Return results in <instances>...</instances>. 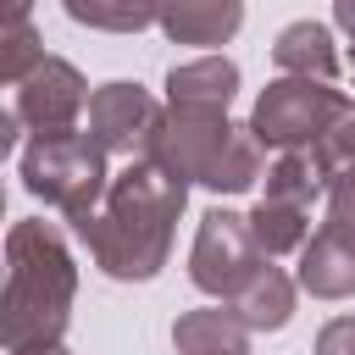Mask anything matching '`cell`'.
I'll use <instances>...</instances> for the list:
<instances>
[{
  "label": "cell",
  "instance_id": "19",
  "mask_svg": "<svg viewBox=\"0 0 355 355\" xmlns=\"http://www.w3.org/2000/svg\"><path fill=\"white\" fill-rule=\"evenodd\" d=\"M0 78L6 83H22L39 61H44V39L33 28V17H6V33H0Z\"/></svg>",
  "mask_w": 355,
  "mask_h": 355
},
{
  "label": "cell",
  "instance_id": "2",
  "mask_svg": "<svg viewBox=\"0 0 355 355\" xmlns=\"http://www.w3.org/2000/svg\"><path fill=\"white\" fill-rule=\"evenodd\" d=\"M78 300V261L55 222L22 216L6 233V294H0V338L6 349L61 344Z\"/></svg>",
  "mask_w": 355,
  "mask_h": 355
},
{
  "label": "cell",
  "instance_id": "21",
  "mask_svg": "<svg viewBox=\"0 0 355 355\" xmlns=\"http://www.w3.org/2000/svg\"><path fill=\"white\" fill-rule=\"evenodd\" d=\"M322 205H327V222L355 239V166L327 178V200H322Z\"/></svg>",
  "mask_w": 355,
  "mask_h": 355
},
{
  "label": "cell",
  "instance_id": "12",
  "mask_svg": "<svg viewBox=\"0 0 355 355\" xmlns=\"http://www.w3.org/2000/svg\"><path fill=\"white\" fill-rule=\"evenodd\" d=\"M172 349L178 355H250V327L227 300H216L172 322Z\"/></svg>",
  "mask_w": 355,
  "mask_h": 355
},
{
  "label": "cell",
  "instance_id": "8",
  "mask_svg": "<svg viewBox=\"0 0 355 355\" xmlns=\"http://www.w3.org/2000/svg\"><path fill=\"white\" fill-rule=\"evenodd\" d=\"M227 128H233L227 111H178V105H166L161 133H155L144 161H155L161 172H172L183 183H205V166H211L216 144L227 139Z\"/></svg>",
  "mask_w": 355,
  "mask_h": 355
},
{
  "label": "cell",
  "instance_id": "23",
  "mask_svg": "<svg viewBox=\"0 0 355 355\" xmlns=\"http://www.w3.org/2000/svg\"><path fill=\"white\" fill-rule=\"evenodd\" d=\"M333 22H338V28L355 39V0H333Z\"/></svg>",
  "mask_w": 355,
  "mask_h": 355
},
{
  "label": "cell",
  "instance_id": "4",
  "mask_svg": "<svg viewBox=\"0 0 355 355\" xmlns=\"http://www.w3.org/2000/svg\"><path fill=\"white\" fill-rule=\"evenodd\" d=\"M355 111V100L344 89H333L327 78H288L277 72L250 111V128L261 133L266 150H311L333 122H344Z\"/></svg>",
  "mask_w": 355,
  "mask_h": 355
},
{
  "label": "cell",
  "instance_id": "9",
  "mask_svg": "<svg viewBox=\"0 0 355 355\" xmlns=\"http://www.w3.org/2000/svg\"><path fill=\"white\" fill-rule=\"evenodd\" d=\"M155 28L172 44L222 50L244 28V0H155Z\"/></svg>",
  "mask_w": 355,
  "mask_h": 355
},
{
  "label": "cell",
  "instance_id": "16",
  "mask_svg": "<svg viewBox=\"0 0 355 355\" xmlns=\"http://www.w3.org/2000/svg\"><path fill=\"white\" fill-rule=\"evenodd\" d=\"M261 194L316 211V200H327V166L316 161V150H277V161L266 166V189Z\"/></svg>",
  "mask_w": 355,
  "mask_h": 355
},
{
  "label": "cell",
  "instance_id": "24",
  "mask_svg": "<svg viewBox=\"0 0 355 355\" xmlns=\"http://www.w3.org/2000/svg\"><path fill=\"white\" fill-rule=\"evenodd\" d=\"M6 355H72L67 344H33V349H6Z\"/></svg>",
  "mask_w": 355,
  "mask_h": 355
},
{
  "label": "cell",
  "instance_id": "5",
  "mask_svg": "<svg viewBox=\"0 0 355 355\" xmlns=\"http://www.w3.org/2000/svg\"><path fill=\"white\" fill-rule=\"evenodd\" d=\"M266 266L255 233H250V216L239 211H205L200 227H194V244H189V283L211 300H233L255 272Z\"/></svg>",
  "mask_w": 355,
  "mask_h": 355
},
{
  "label": "cell",
  "instance_id": "22",
  "mask_svg": "<svg viewBox=\"0 0 355 355\" xmlns=\"http://www.w3.org/2000/svg\"><path fill=\"white\" fill-rule=\"evenodd\" d=\"M311 355H355V316H333V322H322Z\"/></svg>",
  "mask_w": 355,
  "mask_h": 355
},
{
  "label": "cell",
  "instance_id": "7",
  "mask_svg": "<svg viewBox=\"0 0 355 355\" xmlns=\"http://www.w3.org/2000/svg\"><path fill=\"white\" fill-rule=\"evenodd\" d=\"M11 89H17L11 111L22 116L28 133H67V128H78V116L89 111V94H94L67 55H44V61H39L22 83H11Z\"/></svg>",
  "mask_w": 355,
  "mask_h": 355
},
{
  "label": "cell",
  "instance_id": "18",
  "mask_svg": "<svg viewBox=\"0 0 355 355\" xmlns=\"http://www.w3.org/2000/svg\"><path fill=\"white\" fill-rule=\"evenodd\" d=\"M61 11L94 33H139L155 22V0H61Z\"/></svg>",
  "mask_w": 355,
  "mask_h": 355
},
{
  "label": "cell",
  "instance_id": "3",
  "mask_svg": "<svg viewBox=\"0 0 355 355\" xmlns=\"http://www.w3.org/2000/svg\"><path fill=\"white\" fill-rule=\"evenodd\" d=\"M105 144L83 128H67V133H28L22 144V189L33 200H44L50 211H61L72 227L89 222L100 205H105V189H111V166H105Z\"/></svg>",
  "mask_w": 355,
  "mask_h": 355
},
{
  "label": "cell",
  "instance_id": "25",
  "mask_svg": "<svg viewBox=\"0 0 355 355\" xmlns=\"http://www.w3.org/2000/svg\"><path fill=\"white\" fill-rule=\"evenodd\" d=\"M349 78H355V39H349Z\"/></svg>",
  "mask_w": 355,
  "mask_h": 355
},
{
  "label": "cell",
  "instance_id": "14",
  "mask_svg": "<svg viewBox=\"0 0 355 355\" xmlns=\"http://www.w3.org/2000/svg\"><path fill=\"white\" fill-rule=\"evenodd\" d=\"M272 67L288 72V78H327L338 72V44H333V28L327 22H288L277 39H272Z\"/></svg>",
  "mask_w": 355,
  "mask_h": 355
},
{
  "label": "cell",
  "instance_id": "1",
  "mask_svg": "<svg viewBox=\"0 0 355 355\" xmlns=\"http://www.w3.org/2000/svg\"><path fill=\"white\" fill-rule=\"evenodd\" d=\"M183 205H189V183L139 155L111 178L105 205L89 222H78L72 233H78V244L89 250V261L105 277L150 283L172 261V233H178Z\"/></svg>",
  "mask_w": 355,
  "mask_h": 355
},
{
  "label": "cell",
  "instance_id": "6",
  "mask_svg": "<svg viewBox=\"0 0 355 355\" xmlns=\"http://www.w3.org/2000/svg\"><path fill=\"white\" fill-rule=\"evenodd\" d=\"M161 116H166V105L144 83H128V78L100 83L89 94V133L105 144V155H122V161L150 155V144L161 133Z\"/></svg>",
  "mask_w": 355,
  "mask_h": 355
},
{
  "label": "cell",
  "instance_id": "13",
  "mask_svg": "<svg viewBox=\"0 0 355 355\" xmlns=\"http://www.w3.org/2000/svg\"><path fill=\"white\" fill-rule=\"evenodd\" d=\"M227 305L244 316L250 333H283V327L294 322V305H300V277H288L283 266L266 261V266H261Z\"/></svg>",
  "mask_w": 355,
  "mask_h": 355
},
{
  "label": "cell",
  "instance_id": "17",
  "mask_svg": "<svg viewBox=\"0 0 355 355\" xmlns=\"http://www.w3.org/2000/svg\"><path fill=\"white\" fill-rule=\"evenodd\" d=\"M250 233H255L261 255L277 261V255H300L316 227H311V211H305V205H283V200H266V194H261L255 211H250Z\"/></svg>",
  "mask_w": 355,
  "mask_h": 355
},
{
  "label": "cell",
  "instance_id": "15",
  "mask_svg": "<svg viewBox=\"0 0 355 355\" xmlns=\"http://www.w3.org/2000/svg\"><path fill=\"white\" fill-rule=\"evenodd\" d=\"M261 166H266V144H261V133H255L250 122H233L227 139L216 144V155H211L200 189H211V194H244V189H255Z\"/></svg>",
  "mask_w": 355,
  "mask_h": 355
},
{
  "label": "cell",
  "instance_id": "11",
  "mask_svg": "<svg viewBox=\"0 0 355 355\" xmlns=\"http://www.w3.org/2000/svg\"><path fill=\"white\" fill-rule=\"evenodd\" d=\"M233 94H239V61L222 50H205L166 72V105L178 111H227Z\"/></svg>",
  "mask_w": 355,
  "mask_h": 355
},
{
  "label": "cell",
  "instance_id": "10",
  "mask_svg": "<svg viewBox=\"0 0 355 355\" xmlns=\"http://www.w3.org/2000/svg\"><path fill=\"white\" fill-rule=\"evenodd\" d=\"M300 288L311 300H355V239L322 222L300 250Z\"/></svg>",
  "mask_w": 355,
  "mask_h": 355
},
{
  "label": "cell",
  "instance_id": "20",
  "mask_svg": "<svg viewBox=\"0 0 355 355\" xmlns=\"http://www.w3.org/2000/svg\"><path fill=\"white\" fill-rule=\"evenodd\" d=\"M311 150H316V161L327 166V178H333V172H349V166H355V111H349L344 122H333Z\"/></svg>",
  "mask_w": 355,
  "mask_h": 355
}]
</instances>
